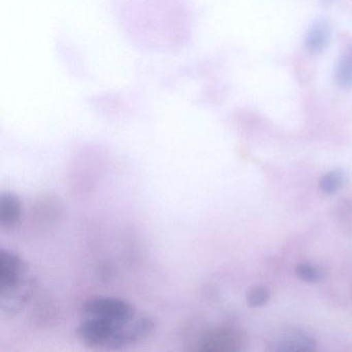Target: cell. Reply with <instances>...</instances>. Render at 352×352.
Listing matches in <instances>:
<instances>
[{
  "mask_svg": "<svg viewBox=\"0 0 352 352\" xmlns=\"http://www.w3.org/2000/svg\"><path fill=\"white\" fill-rule=\"evenodd\" d=\"M333 0H321V3H322L323 7H329V6L331 5Z\"/></svg>",
  "mask_w": 352,
  "mask_h": 352,
  "instance_id": "cell-12",
  "label": "cell"
},
{
  "mask_svg": "<svg viewBox=\"0 0 352 352\" xmlns=\"http://www.w3.org/2000/svg\"><path fill=\"white\" fill-rule=\"evenodd\" d=\"M240 336L230 329H218L209 331L199 342L201 351H234L238 350Z\"/></svg>",
  "mask_w": 352,
  "mask_h": 352,
  "instance_id": "cell-5",
  "label": "cell"
},
{
  "mask_svg": "<svg viewBox=\"0 0 352 352\" xmlns=\"http://www.w3.org/2000/svg\"><path fill=\"white\" fill-rule=\"evenodd\" d=\"M82 318H98L114 322H129L138 316L135 306L115 296H96L85 300L81 308Z\"/></svg>",
  "mask_w": 352,
  "mask_h": 352,
  "instance_id": "cell-1",
  "label": "cell"
},
{
  "mask_svg": "<svg viewBox=\"0 0 352 352\" xmlns=\"http://www.w3.org/2000/svg\"><path fill=\"white\" fill-rule=\"evenodd\" d=\"M333 81L339 87L352 88V46L342 52L333 69Z\"/></svg>",
  "mask_w": 352,
  "mask_h": 352,
  "instance_id": "cell-8",
  "label": "cell"
},
{
  "mask_svg": "<svg viewBox=\"0 0 352 352\" xmlns=\"http://www.w3.org/2000/svg\"><path fill=\"white\" fill-rule=\"evenodd\" d=\"M296 274L300 280L308 283H316L323 278L322 270L309 263H298L296 267Z\"/></svg>",
  "mask_w": 352,
  "mask_h": 352,
  "instance_id": "cell-10",
  "label": "cell"
},
{
  "mask_svg": "<svg viewBox=\"0 0 352 352\" xmlns=\"http://www.w3.org/2000/svg\"><path fill=\"white\" fill-rule=\"evenodd\" d=\"M270 346L272 351H312L316 349V341L306 331L287 329L277 336Z\"/></svg>",
  "mask_w": 352,
  "mask_h": 352,
  "instance_id": "cell-4",
  "label": "cell"
},
{
  "mask_svg": "<svg viewBox=\"0 0 352 352\" xmlns=\"http://www.w3.org/2000/svg\"><path fill=\"white\" fill-rule=\"evenodd\" d=\"M348 180V174L344 168H335L323 175L319 180V189L325 195L338 192Z\"/></svg>",
  "mask_w": 352,
  "mask_h": 352,
  "instance_id": "cell-9",
  "label": "cell"
},
{
  "mask_svg": "<svg viewBox=\"0 0 352 352\" xmlns=\"http://www.w3.org/2000/svg\"><path fill=\"white\" fill-rule=\"evenodd\" d=\"M331 38V23L327 19H317L307 32L305 46L309 52L320 54L329 46Z\"/></svg>",
  "mask_w": 352,
  "mask_h": 352,
  "instance_id": "cell-7",
  "label": "cell"
},
{
  "mask_svg": "<svg viewBox=\"0 0 352 352\" xmlns=\"http://www.w3.org/2000/svg\"><path fill=\"white\" fill-rule=\"evenodd\" d=\"M271 292L265 286H255L249 290L246 296L247 305L251 308H259L269 302Z\"/></svg>",
  "mask_w": 352,
  "mask_h": 352,
  "instance_id": "cell-11",
  "label": "cell"
},
{
  "mask_svg": "<svg viewBox=\"0 0 352 352\" xmlns=\"http://www.w3.org/2000/svg\"><path fill=\"white\" fill-rule=\"evenodd\" d=\"M28 275V265L18 253L10 249H0V292L14 287Z\"/></svg>",
  "mask_w": 352,
  "mask_h": 352,
  "instance_id": "cell-3",
  "label": "cell"
},
{
  "mask_svg": "<svg viewBox=\"0 0 352 352\" xmlns=\"http://www.w3.org/2000/svg\"><path fill=\"white\" fill-rule=\"evenodd\" d=\"M36 289V281L28 275L20 283L5 292H0V313L6 318L19 314L30 302Z\"/></svg>",
  "mask_w": 352,
  "mask_h": 352,
  "instance_id": "cell-2",
  "label": "cell"
},
{
  "mask_svg": "<svg viewBox=\"0 0 352 352\" xmlns=\"http://www.w3.org/2000/svg\"><path fill=\"white\" fill-rule=\"evenodd\" d=\"M21 219V199L12 191H3L0 195V226L3 230H15Z\"/></svg>",
  "mask_w": 352,
  "mask_h": 352,
  "instance_id": "cell-6",
  "label": "cell"
}]
</instances>
